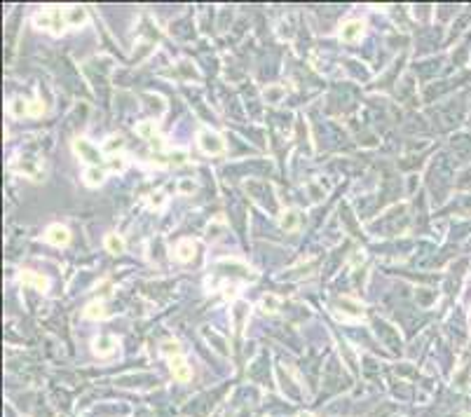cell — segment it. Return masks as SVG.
I'll return each mask as SVG.
<instances>
[{
    "mask_svg": "<svg viewBox=\"0 0 471 417\" xmlns=\"http://www.w3.org/2000/svg\"><path fill=\"white\" fill-rule=\"evenodd\" d=\"M33 24L38 28H45V31H52V33H61L63 26L68 24V21L61 17V12L56 10V7H52V10H47V12H40L33 17Z\"/></svg>",
    "mask_w": 471,
    "mask_h": 417,
    "instance_id": "6da1fadb",
    "label": "cell"
},
{
    "mask_svg": "<svg viewBox=\"0 0 471 417\" xmlns=\"http://www.w3.org/2000/svg\"><path fill=\"white\" fill-rule=\"evenodd\" d=\"M197 143L202 148V152H206V155H220V152L225 150V141L211 129H199Z\"/></svg>",
    "mask_w": 471,
    "mask_h": 417,
    "instance_id": "7a4b0ae2",
    "label": "cell"
},
{
    "mask_svg": "<svg viewBox=\"0 0 471 417\" xmlns=\"http://www.w3.org/2000/svg\"><path fill=\"white\" fill-rule=\"evenodd\" d=\"M73 150L80 155V159H85L89 166H99V162H101V150L96 148V145H92L87 141V138H75L73 141Z\"/></svg>",
    "mask_w": 471,
    "mask_h": 417,
    "instance_id": "3957f363",
    "label": "cell"
},
{
    "mask_svg": "<svg viewBox=\"0 0 471 417\" xmlns=\"http://www.w3.org/2000/svg\"><path fill=\"white\" fill-rule=\"evenodd\" d=\"M363 35V21L361 19H349L342 24L340 28V40L345 42H356Z\"/></svg>",
    "mask_w": 471,
    "mask_h": 417,
    "instance_id": "277c9868",
    "label": "cell"
},
{
    "mask_svg": "<svg viewBox=\"0 0 471 417\" xmlns=\"http://www.w3.org/2000/svg\"><path fill=\"white\" fill-rule=\"evenodd\" d=\"M45 241H49L52 246H66L70 241V232L63 225H49L47 234H45Z\"/></svg>",
    "mask_w": 471,
    "mask_h": 417,
    "instance_id": "5b68a950",
    "label": "cell"
},
{
    "mask_svg": "<svg viewBox=\"0 0 471 417\" xmlns=\"http://www.w3.org/2000/svg\"><path fill=\"white\" fill-rule=\"evenodd\" d=\"M115 347H117V340L113 335H99V338L92 342V349H94V354H99V356H110L115 352Z\"/></svg>",
    "mask_w": 471,
    "mask_h": 417,
    "instance_id": "8992f818",
    "label": "cell"
},
{
    "mask_svg": "<svg viewBox=\"0 0 471 417\" xmlns=\"http://www.w3.org/2000/svg\"><path fill=\"white\" fill-rule=\"evenodd\" d=\"M171 375H174V380H178V382H188V380L192 377V370H190V366H188V361H185L183 356L171 359Z\"/></svg>",
    "mask_w": 471,
    "mask_h": 417,
    "instance_id": "52a82bcc",
    "label": "cell"
},
{
    "mask_svg": "<svg viewBox=\"0 0 471 417\" xmlns=\"http://www.w3.org/2000/svg\"><path fill=\"white\" fill-rule=\"evenodd\" d=\"M21 284H24V286H33V288H38V291H47V286H49V281L45 279L42 274H35V272L21 274Z\"/></svg>",
    "mask_w": 471,
    "mask_h": 417,
    "instance_id": "ba28073f",
    "label": "cell"
},
{
    "mask_svg": "<svg viewBox=\"0 0 471 417\" xmlns=\"http://www.w3.org/2000/svg\"><path fill=\"white\" fill-rule=\"evenodd\" d=\"M192 256H195V244H192V239H181L176 244V258L181 260V263H188V260H192Z\"/></svg>",
    "mask_w": 471,
    "mask_h": 417,
    "instance_id": "9c48e42d",
    "label": "cell"
},
{
    "mask_svg": "<svg viewBox=\"0 0 471 417\" xmlns=\"http://www.w3.org/2000/svg\"><path fill=\"white\" fill-rule=\"evenodd\" d=\"M338 305L342 307V312L352 314L354 319L363 316V305H361V302H356V300H352V298H340V300H338Z\"/></svg>",
    "mask_w": 471,
    "mask_h": 417,
    "instance_id": "30bf717a",
    "label": "cell"
},
{
    "mask_svg": "<svg viewBox=\"0 0 471 417\" xmlns=\"http://www.w3.org/2000/svg\"><path fill=\"white\" fill-rule=\"evenodd\" d=\"M85 316H87V319H106V316H108V312H106V305H103L101 300L89 302L87 307H85Z\"/></svg>",
    "mask_w": 471,
    "mask_h": 417,
    "instance_id": "8fae6325",
    "label": "cell"
},
{
    "mask_svg": "<svg viewBox=\"0 0 471 417\" xmlns=\"http://www.w3.org/2000/svg\"><path fill=\"white\" fill-rule=\"evenodd\" d=\"M103 178H106V171L99 169V166H89L87 171H85V183L89 185V188H96V185L103 183Z\"/></svg>",
    "mask_w": 471,
    "mask_h": 417,
    "instance_id": "7c38bea8",
    "label": "cell"
},
{
    "mask_svg": "<svg viewBox=\"0 0 471 417\" xmlns=\"http://www.w3.org/2000/svg\"><path fill=\"white\" fill-rule=\"evenodd\" d=\"M136 134L141 138H145V141H150V143H152V141H157L155 122H148V120H145V122H138L136 124Z\"/></svg>",
    "mask_w": 471,
    "mask_h": 417,
    "instance_id": "4fadbf2b",
    "label": "cell"
},
{
    "mask_svg": "<svg viewBox=\"0 0 471 417\" xmlns=\"http://www.w3.org/2000/svg\"><path fill=\"white\" fill-rule=\"evenodd\" d=\"M7 113H10L12 117L28 115V103L24 101V99H12V101H10V106H7Z\"/></svg>",
    "mask_w": 471,
    "mask_h": 417,
    "instance_id": "5bb4252c",
    "label": "cell"
},
{
    "mask_svg": "<svg viewBox=\"0 0 471 417\" xmlns=\"http://www.w3.org/2000/svg\"><path fill=\"white\" fill-rule=\"evenodd\" d=\"M103 244H106V248H108L110 253H115V256L124 251V241L120 234H106V241H103Z\"/></svg>",
    "mask_w": 471,
    "mask_h": 417,
    "instance_id": "9a60e30c",
    "label": "cell"
},
{
    "mask_svg": "<svg viewBox=\"0 0 471 417\" xmlns=\"http://www.w3.org/2000/svg\"><path fill=\"white\" fill-rule=\"evenodd\" d=\"M85 19H87V12H85L82 7H70L68 14H66V21H68V24H73V26H80V24H85Z\"/></svg>",
    "mask_w": 471,
    "mask_h": 417,
    "instance_id": "2e32d148",
    "label": "cell"
},
{
    "mask_svg": "<svg viewBox=\"0 0 471 417\" xmlns=\"http://www.w3.org/2000/svg\"><path fill=\"white\" fill-rule=\"evenodd\" d=\"M162 354H164V356H169V359H176V356H181V347H178V342L164 340V342H162Z\"/></svg>",
    "mask_w": 471,
    "mask_h": 417,
    "instance_id": "e0dca14e",
    "label": "cell"
},
{
    "mask_svg": "<svg viewBox=\"0 0 471 417\" xmlns=\"http://www.w3.org/2000/svg\"><path fill=\"white\" fill-rule=\"evenodd\" d=\"M281 227H284V230H295V227H298V213H295V211H286V213H284V218H281Z\"/></svg>",
    "mask_w": 471,
    "mask_h": 417,
    "instance_id": "ac0fdd59",
    "label": "cell"
},
{
    "mask_svg": "<svg viewBox=\"0 0 471 417\" xmlns=\"http://www.w3.org/2000/svg\"><path fill=\"white\" fill-rule=\"evenodd\" d=\"M260 305H263V309H265V312H270V314H272V312H277V309H279V298H277V295H265Z\"/></svg>",
    "mask_w": 471,
    "mask_h": 417,
    "instance_id": "d6986e66",
    "label": "cell"
},
{
    "mask_svg": "<svg viewBox=\"0 0 471 417\" xmlns=\"http://www.w3.org/2000/svg\"><path fill=\"white\" fill-rule=\"evenodd\" d=\"M19 171H21V174H26V176H31V178L38 176V169H35L31 162H21V164H19Z\"/></svg>",
    "mask_w": 471,
    "mask_h": 417,
    "instance_id": "ffe728a7",
    "label": "cell"
},
{
    "mask_svg": "<svg viewBox=\"0 0 471 417\" xmlns=\"http://www.w3.org/2000/svg\"><path fill=\"white\" fill-rule=\"evenodd\" d=\"M115 148H117V150L122 148V138H120V136H110V138H108V143H106V150L113 152Z\"/></svg>",
    "mask_w": 471,
    "mask_h": 417,
    "instance_id": "44dd1931",
    "label": "cell"
},
{
    "mask_svg": "<svg viewBox=\"0 0 471 417\" xmlns=\"http://www.w3.org/2000/svg\"><path fill=\"white\" fill-rule=\"evenodd\" d=\"M110 169H113V171H122L124 169V159L117 157V155H110Z\"/></svg>",
    "mask_w": 471,
    "mask_h": 417,
    "instance_id": "7402d4cb",
    "label": "cell"
},
{
    "mask_svg": "<svg viewBox=\"0 0 471 417\" xmlns=\"http://www.w3.org/2000/svg\"><path fill=\"white\" fill-rule=\"evenodd\" d=\"M40 113H42V103L40 101L28 103V115H40Z\"/></svg>",
    "mask_w": 471,
    "mask_h": 417,
    "instance_id": "603a6c76",
    "label": "cell"
},
{
    "mask_svg": "<svg viewBox=\"0 0 471 417\" xmlns=\"http://www.w3.org/2000/svg\"><path fill=\"white\" fill-rule=\"evenodd\" d=\"M181 190H183V192H190V190H192V183H190V181H183V183H181Z\"/></svg>",
    "mask_w": 471,
    "mask_h": 417,
    "instance_id": "cb8c5ba5",
    "label": "cell"
},
{
    "mask_svg": "<svg viewBox=\"0 0 471 417\" xmlns=\"http://www.w3.org/2000/svg\"><path fill=\"white\" fill-rule=\"evenodd\" d=\"M298 417H314V415H309V412H300Z\"/></svg>",
    "mask_w": 471,
    "mask_h": 417,
    "instance_id": "d4e9b609",
    "label": "cell"
},
{
    "mask_svg": "<svg viewBox=\"0 0 471 417\" xmlns=\"http://www.w3.org/2000/svg\"><path fill=\"white\" fill-rule=\"evenodd\" d=\"M466 417H471V415H466Z\"/></svg>",
    "mask_w": 471,
    "mask_h": 417,
    "instance_id": "484cf974",
    "label": "cell"
}]
</instances>
